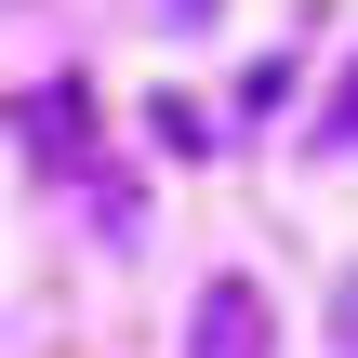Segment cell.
<instances>
[{"label":"cell","mask_w":358,"mask_h":358,"mask_svg":"<svg viewBox=\"0 0 358 358\" xmlns=\"http://www.w3.org/2000/svg\"><path fill=\"white\" fill-rule=\"evenodd\" d=\"M186 358H279L266 292H252V279H213V292H199V319H186Z\"/></svg>","instance_id":"6da1fadb"},{"label":"cell","mask_w":358,"mask_h":358,"mask_svg":"<svg viewBox=\"0 0 358 358\" xmlns=\"http://www.w3.org/2000/svg\"><path fill=\"white\" fill-rule=\"evenodd\" d=\"M13 120H27V159H40V173H80V159H93V93H80V80H27Z\"/></svg>","instance_id":"7a4b0ae2"},{"label":"cell","mask_w":358,"mask_h":358,"mask_svg":"<svg viewBox=\"0 0 358 358\" xmlns=\"http://www.w3.org/2000/svg\"><path fill=\"white\" fill-rule=\"evenodd\" d=\"M159 146H173V159H213V120H199V106H173V93H159Z\"/></svg>","instance_id":"3957f363"},{"label":"cell","mask_w":358,"mask_h":358,"mask_svg":"<svg viewBox=\"0 0 358 358\" xmlns=\"http://www.w3.org/2000/svg\"><path fill=\"white\" fill-rule=\"evenodd\" d=\"M319 146H358V66L332 80V120H319Z\"/></svg>","instance_id":"277c9868"},{"label":"cell","mask_w":358,"mask_h":358,"mask_svg":"<svg viewBox=\"0 0 358 358\" xmlns=\"http://www.w3.org/2000/svg\"><path fill=\"white\" fill-rule=\"evenodd\" d=\"M332 306H345V358H358V266H345V292H332Z\"/></svg>","instance_id":"5b68a950"}]
</instances>
